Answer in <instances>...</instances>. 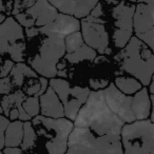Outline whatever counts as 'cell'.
<instances>
[{
	"label": "cell",
	"mask_w": 154,
	"mask_h": 154,
	"mask_svg": "<svg viewBox=\"0 0 154 154\" xmlns=\"http://www.w3.org/2000/svg\"><path fill=\"white\" fill-rule=\"evenodd\" d=\"M124 124L107 106L103 90L90 91L74 118L66 153L122 154L120 131Z\"/></svg>",
	"instance_id": "1"
},
{
	"label": "cell",
	"mask_w": 154,
	"mask_h": 154,
	"mask_svg": "<svg viewBox=\"0 0 154 154\" xmlns=\"http://www.w3.org/2000/svg\"><path fill=\"white\" fill-rule=\"evenodd\" d=\"M114 59L119 62L122 70L148 87L154 70V56L149 45L136 36H132Z\"/></svg>",
	"instance_id": "2"
},
{
	"label": "cell",
	"mask_w": 154,
	"mask_h": 154,
	"mask_svg": "<svg viewBox=\"0 0 154 154\" xmlns=\"http://www.w3.org/2000/svg\"><path fill=\"white\" fill-rule=\"evenodd\" d=\"M31 122L37 136H42L45 139V147L49 153H66L69 134L74 127L72 120L63 117L53 118L36 115Z\"/></svg>",
	"instance_id": "3"
},
{
	"label": "cell",
	"mask_w": 154,
	"mask_h": 154,
	"mask_svg": "<svg viewBox=\"0 0 154 154\" xmlns=\"http://www.w3.org/2000/svg\"><path fill=\"white\" fill-rule=\"evenodd\" d=\"M120 140L125 154H154L153 120L148 117L124 124Z\"/></svg>",
	"instance_id": "4"
},
{
	"label": "cell",
	"mask_w": 154,
	"mask_h": 154,
	"mask_svg": "<svg viewBox=\"0 0 154 154\" xmlns=\"http://www.w3.org/2000/svg\"><path fill=\"white\" fill-rule=\"evenodd\" d=\"M64 54V39L47 36L41 42L38 54L30 60V64L33 70L41 76L52 78L57 75V63Z\"/></svg>",
	"instance_id": "5"
},
{
	"label": "cell",
	"mask_w": 154,
	"mask_h": 154,
	"mask_svg": "<svg viewBox=\"0 0 154 154\" xmlns=\"http://www.w3.org/2000/svg\"><path fill=\"white\" fill-rule=\"evenodd\" d=\"M24 32L14 17H7L0 23V55L8 53L13 61H24Z\"/></svg>",
	"instance_id": "6"
},
{
	"label": "cell",
	"mask_w": 154,
	"mask_h": 154,
	"mask_svg": "<svg viewBox=\"0 0 154 154\" xmlns=\"http://www.w3.org/2000/svg\"><path fill=\"white\" fill-rule=\"evenodd\" d=\"M49 84L56 92L63 106L64 116L69 119L74 120L79 109L88 98L90 90L78 86L71 87L69 82L62 78L52 77Z\"/></svg>",
	"instance_id": "7"
},
{
	"label": "cell",
	"mask_w": 154,
	"mask_h": 154,
	"mask_svg": "<svg viewBox=\"0 0 154 154\" xmlns=\"http://www.w3.org/2000/svg\"><path fill=\"white\" fill-rule=\"evenodd\" d=\"M105 23L103 19L87 15L80 21V29L86 45L100 55H110L112 50L109 47V34L106 30Z\"/></svg>",
	"instance_id": "8"
},
{
	"label": "cell",
	"mask_w": 154,
	"mask_h": 154,
	"mask_svg": "<svg viewBox=\"0 0 154 154\" xmlns=\"http://www.w3.org/2000/svg\"><path fill=\"white\" fill-rule=\"evenodd\" d=\"M134 10L135 5H127L125 1L120 0V2L112 11V17L114 18L115 26L113 41L116 48L122 49L132 37Z\"/></svg>",
	"instance_id": "9"
},
{
	"label": "cell",
	"mask_w": 154,
	"mask_h": 154,
	"mask_svg": "<svg viewBox=\"0 0 154 154\" xmlns=\"http://www.w3.org/2000/svg\"><path fill=\"white\" fill-rule=\"evenodd\" d=\"M133 31L138 39L153 50L154 5L139 2L133 14Z\"/></svg>",
	"instance_id": "10"
},
{
	"label": "cell",
	"mask_w": 154,
	"mask_h": 154,
	"mask_svg": "<svg viewBox=\"0 0 154 154\" xmlns=\"http://www.w3.org/2000/svg\"><path fill=\"white\" fill-rule=\"evenodd\" d=\"M103 98L109 109L120 118L125 124L135 120L131 110L132 96L127 95L119 91L114 84H110L103 89Z\"/></svg>",
	"instance_id": "11"
},
{
	"label": "cell",
	"mask_w": 154,
	"mask_h": 154,
	"mask_svg": "<svg viewBox=\"0 0 154 154\" xmlns=\"http://www.w3.org/2000/svg\"><path fill=\"white\" fill-rule=\"evenodd\" d=\"M39 33L49 37L63 38L69 34L80 30V21L78 18L68 14L58 13L56 18L45 26H39Z\"/></svg>",
	"instance_id": "12"
},
{
	"label": "cell",
	"mask_w": 154,
	"mask_h": 154,
	"mask_svg": "<svg viewBox=\"0 0 154 154\" xmlns=\"http://www.w3.org/2000/svg\"><path fill=\"white\" fill-rule=\"evenodd\" d=\"M99 0H49V2L60 13L68 14L76 18L89 15L91 10Z\"/></svg>",
	"instance_id": "13"
},
{
	"label": "cell",
	"mask_w": 154,
	"mask_h": 154,
	"mask_svg": "<svg viewBox=\"0 0 154 154\" xmlns=\"http://www.w3.org/2000/svg\"><path fill=\"white\" fill-rule=\"evenodd\" d=\"M38 98L41 115L53 118H59L64 116L63 106L51 86L48 87L47 90Z\"/></svg>",
	"instance_id": "14"
},
{
	"label": "cell",
	"mask_w": 154,
	"mask_h": 154,
	"mask_svg": "<svg viewBox=\"0 0 154 154\" xmlns=\"http://www.w3.org/2000/svg\"><path fill=\"white\" fill-rule=\"evenodd\" d=\"M35 20V26H42L53 21L58 15V11L54 5L49 2V0H36L35 3L26 10Z\"/></svg>",
	"instance_id": "15"
},
{
	"label": "cell",
	"mask_w": 154,
	"mask_h": 154,
	"mask_svg": "<svg viewBox=\"0 0 154 154\" xmlns=\"http://www.w3.org/2000/svg\"><path fill=\"white\" fill-rule=\"evenodd\" d=\"M151 105L152 96H150L147 88H141L135 92L131 103V110L135 120L149 117L151 114Z\"/></svg>",
	"instance_id": "16"
},
{
	"label": "cell",
	"mask_w": 154,
	"mask_h": 154,
	"mask_svg": "<svg viewBox=\"0 0 154 154\" xmlns=\"http://www.w3.org/2000/svg\"><path fill=\"white\" fill-rule=\"evenodd\" d=\"M26 98V94L20 90L16 91L13 94H10V93L9 94H5V97L2 98V100H1V108H2L3 113L5 114V116H8V113H9V111L12 108H16L19 111L18 119L24 120V122L32 119V117L29 116L23 110V108H22V103H23V100Z\"/></svg>",
	"instance_id": "17"
},
{
	"label": "cell",
	"mask_w": 154,
	"mask_h": 154,
	"mask_svg": "<svg viewBox=\"0 0 154 154\" xmlns=\"http://www.w3.org/2000/svg\"><path fill=\"white\" fill-rule=\"evenodd\" d=\"M23 136V122L21 120H14L9 122L5 131V147L20 146Z\"/></svg>",
	"instance_id": "18"
},
{
	"label": "cell",
	"mask_w": 154,
	"mask_h": 154,
	"mask_svg": "<svg viewBox=\"0 0 154 154\" xmlns=\"http://www.w3.org/2000/svg\"><path fill=\"white\" fill-rule=\"evenodd\" d=\"M9 75L13 86L16 87H22L26 77L37 78V73L23 62H17L16 64H14Z\"/></svg>",
	"instance_id": "19"
},
{
	"label": "cell",
	"mask_w": 154,
	"mask_h": 154,
	"mask_svg": "<svg viewBox=\"0 0 154 154\" xmlns=\"http://www.w3.org/2000/svg\"><path fill=\"white\" fill-rule=\"evenodd\" d=\"M97 52L88 45H82L77 50H75L72 53H66L64 54V58L66 61H69L70 63H78L84 60H89L92 61L96 58Z\"/></svg>",
	"instance_id": "20"
},
{
	"label": "cell",
	"mask_w": 154,
	"mask_h": 154,
	"mask_svg": "<svg viewBox=\"0 0 154 154\" xmlns=\"http://www.w3.org/2000/svg\"><path fill=\"white\" fill-rule=\"evenodd\" d=\"M116 88L122 93L127 95H132L135 92L143 88V85L140 84L139 80H137L134 77H124V76H118L115 78V84Z\"/></svg>",
	"instance_id": "21"
},
{
	"label": "cell",
	"mask_w": 154,
	"mask_h": 154,
	"mask_svg": "<svg viewBox=\"0 0 154 154\" xmlns=\"http://www.w3.org/2000/svg\"><path fill=\"white\" fill-rule=\"evenodd\" d=\"M37 134L34 130L32 122L30 120H26L23 122V136L20 143V148L22 151H30L36 146Z\"/></svg>",
	"instance_id": "22"
},
{
	"label": "cell",
	"mask_w": 154,
	"mask_h": 154,
	"mask_svg": "<svg viewBox=\"0 0 154 154\" xmlns=\"http://www.w3.org/2000/svg\"><path fill=\"white\" fill-rule=\"evenodd\" d=\"M85 43L84 38L80 31H76L68 36L64 37V45H66V53H72L79 47H82Z\"/></svg>",
	"instance_id": "23"
},
{
	"label": "cell",
	"mask_w": 154,
	"mask_h": 154,
	"mask_svg": "<svg viewBox=\"0 0 154 154\" xmlns=\"http://www.w3.org/2000/svg\"><path fill=\"white\" fill-rule=\"evenodd\" d=\"M22 108L26 111V113L31 117L38 115L40 112V106H39V98L36 96L26 97L22 103Z\"/></svg>",
	"instance_id": "24"
},
{
	"label": "cell",
	"mask_w": 154,
	"mask_h": 154,
	"mask_svg": "<svg viewBox=\"0 0 154 154\" xmlns=\"http://www.w3.org/2000/svg\"><path fill=\"white\" fill-rule=\"evenodd\" d=\"M14 16H15L14 18L17 20L18 23H19L21 26H23V28H30V26H35L34 18H33L29 13H26V11L16 14V15H14Z\"/></svg>",
	"instance_id": "25"
},
{
	"label": "cell",
	"mask_w": 154,
	"mask_h": 154,
	"mask_svg": "<svg viewBox=\"0 0 154 154\" xmlns=\"http://www.w3.org/2000/svg\"><path fill=\"white\" fill-rule=\"evenodd\" d=\"M35 1L36 0H15L14 1V7L12 9V14L16 15V14L26 11V9H29V8L34 5Z\"/></svg>",
	"instance_id": "26"
},
{
	"label": "cell",
	"mask_w": 154,
	"mask_h": 154,
	"mask_svg": "<svg viewBox=\"0 0 154 154\" xmlns=\"http://www.w3.org/2000/svg\"><path fill=\"white\" fill-rule=\"evenodd\" d=\"M9 122L10 120L7 116L0 115V153L2 152V149L5 148V131Z\"/></svg>",
	"instance_id": "27"
},
{
	"label": "cell",
	"mask_w": 154,
	"mask_h": 154,
	"mask_svg": "<svg viewBox=\"0 0 154 154\" xmlns=\"http://www.w3.org/2000/svg\"><path fill=\"white\" fill-rule=\"evenodd\" d=\"M12 88H13V84L10 77L5 76L0 78V95L9 94L12 91Z\"/></svg>",
	"instance_id": "28"
},
{
	"label": "cell",
	"mask_w": 154,
	"mask_h": 154,
	"mask_svg": "<svg viewBox=\"0 0 154 154\" xmlns=\"http://www.w3.org/2000/svg\"><path fill=\"white\" fill-rule=\"evenodd\" d=\"M108 86V80L100 79V78H91L90 87L94 90H101Z\"/></svg>",
	"instance_id": "29"
},
{
	"label": "cell",
	"mask_w": 154,
	"mask_h": 154,
	"mask_svg": "<svg viewBox=\"0 0 154 154\" xmlns=\"http://www.w3.org/2000/svg\"><path fill=\"white\" fill-rule=\"evenodd\" d=\"M14 66V61L13 60H5V64L1 66V70H0V78L1 77H5L10 74L12 68Z\"/></svg>",
	"instance_id": "30"
},
{
	"label": "cell",
	"mask_w": 154,
	"mask_h": 154,
	"mask_svg": "<svg viewBox=\"0 0 154 154\" xmlns=\"http://www.w3.org/2000/svg\"><path fill=\"white\" fill-rule=\"evenodd\" d=\"M89 15L93 16V17H98V18H100L101 16L103 15V5H101V3L99 2V1L96 3V5H95V7L91 10V12H90V14H89Z\"/></svg>",
	"instance_id": "31"
},
{
	"label": "cell",
	"mask_w": 154,
	"mask_h": 154,
	"mask_svg": "<svg viewBox=\"0 0 154 154\" xmlns=\"http://www.w3.org/2000/svg\"><path fill=\"white\" fill-rule=\"evenodd\" d=\"M2 152L7 154H20L23 151L19 146H17V147H5V149H2Z\"/></svg>",
	"instance_id": "32"
},
{
	"label": "cell",
	"mask_w": 154,
	"mask_h": 154,
	"mask_svg": "<svg viewBox=\"0 0 154 154\" xmlns=\"http://www.w3.org/2000/svg\"><path fill=\"white\" fill-rule=\"evenodd\" d=\"M11 2L12 0H0V12H11Z\"/></svg>",
	"instance_id": "33"
},
{
	"label": "cell",
	"mask_w": 154,
	"mask_h": 154,
	"mask_svg": "<svg viewBox=\"0 0 154 154\" xmlns=\"http://www.w3.org/2000/svg\"><path fill=\"white\" fill-rule=\"evenodd\" d=\"M39 33V29L38 28H35V26H30V28H26V35L28 36V38H32V37L37 36Z\"/></svg>",
	"instance_id": "34"
},
{
	"label": "cell",
	"mask_w": 154,
	"mask_h": 154,
	"mask_svg": "<svg viewBox=\"0 0 154 154\" xmlns=\"http://www.w3.org/2000/svg\"><path fill=\"white\" fill-rule=\"evenodd\" d=\"M137 2H143V3H149V5H154V0H136Z\"/></svg>",
	"instance_id": "35"
},
{
	"label": "cell",
	"mask_w": 154,
	"mask_h": 154,
	"mask_svg": "<svg viewBox=\"0 0 154 154\" xmlns=\"http://www.w3.org/2000/svg\"><path fill=\"white\" fill-rule=\"evenodd\" d=\"M5 14H2V13H0V23H1V22H3L5 21Z\"/></svg>",
	"instance_id": "36"
},
{
	"label": "cell",
	"mask_w": 154,
	"mask_h": 154,
	"mask_svg": "<svg viewBox=\"0 0 154 154\" xmlns=\"http://www.w3.org/2000/svg\"><path fill=\"white\" fill-rule=\"evenodd\" d=\"M105 1L110 3H118V1H120V0H105Z\"/></svg>",
	"instance_id": "37"
},
{
	"label": "cell",
	"mask_w": 154,
	"mask_h": 154,
	"mask_svg": "<svg viewBox=\"0 0 154 154\" xmlns=\"http://www.w3.org/2000/svg\"><path fill=\"white\" fill-rule=\"evenodd\" d=\"M3 112V110H2V108H1V106H0V113H2Z\"/></svg>",
	"instance_id": "38"
},
{
	"label": "cell",
	"mask_w": 154,
	"mask_h": 154,
	"mask_svg": "<svg viewBox=\"0 0 154 154\" xmlns=\"http://www.w3.org/2000/svg\"><path fill=\"white\" fill-rule=\"evenodd\" d=\"M129 1H131V2H135L136 0H129Z\"/></svg>",
	"instance_id": "39"
}]
</instances>
